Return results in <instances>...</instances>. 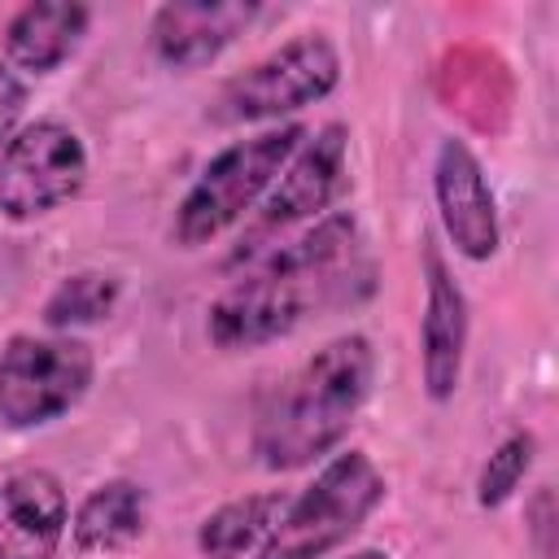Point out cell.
I'll use <instances>...</instances> for the list:
<instances>
[{"instance_id":"21","label":"cell","mask_w":559,"mask_h":559,"mask_svg":"<svg viewBox=\"0 0 559 559\" xmlns=\"http://www.w3.org/2000/svg\"><path fill=\"white\" fill-rule=\"evenodd\" d=\"M349 559H389L384 550H358V555H349Z\"/></svg>"},{"instance_id":"6","label":"cell","mask_w":559,"mask_h":559,"mask_svg":"<svg viewBox=\"0 0 559 559\" xmlns=\"http://www.w3.org/2000/svg\"><path fill=\"white\" fill-rule=\"evenodd\" d=\"M92 376L96 358L79 336H9L0 349V419L9 428H44L83 402Z\"/></svg>"},{"instance_id":"3","label":"cell","mask_w":559,"mask_h":559,"mask_svg":"<svg viewBox=\"0 0 559 559\" xmlns=\"http://www.w3.org/2000/svg\"><path fill=\"white\" fill-rule=\"evenodd\" d=\"M384 493L389 485L371 454L341 450L314 472V480L297 498L284 502L275 528L253 559H328L367 524Z\"/></svg>"},{"instance_id":"1","label":"cell","mask_w":559,"mask_h":559,"mask_svg":"<svg viewBox=\"0 0 559 559\" xmlns=\"http://www.w3.org/2000/svg\"><path fill=\"white\" fill-rule=\"evenodd\" d=\"M354 214H323L297 240L266 249L262 258H253L258 266L210 306V341L218 349H253L288 336L310 306L336 297L345 266H354Z\"/></svg>"},{"instance_id":"12","label":"cell","mask_w":559,"mask_h":559,"mask_svg":"<svg viewBox=\"0 0 559 559\" xmlns=\"http://www.w3.org/2000/svg\"><path fill=\"white\" fill-rule=\"evenodd\" d=\"M70 528V502L52 472L26 467L0 480V559H52Z\"/></svg>"},{"instance_id":"2","label":"cell","mask_w":559,"mask_h":559,"mask_svg":"<svg viewBox=\"0 0 559 559\" xmlns=\"http://www.w3.org/2000/svg\"><path fill=\"white\" fill-rule=\"evenodd\" d=\"M376 376V354L362 332H345L314 349L266 402L253 428V454L271 472H297L328 459L358 419Z\"/></svg>"},{"instance_id":"9","label":"cell","mask_w":559,"mask_h":559,"mask_svg":"<svg viewBox=\"0 0 559 559\" xmlns=\"http://www.w3.org/2000/svg\"><path fill=\"white\" fill-rule=\"evenodd\" d=\"M432 197H437V214L450 245L472 262H489L498 253V201L480 157L454 135L437 144Z\"/></svg>"},{"instance_id":"13","label":"cell","mask_w":559,"mask_h":559,"mask_svg":"<svg viewBox=\"0 0 559 559\" xmlns=\"http://www.w3.org/2000/svg\"><path fill=\"white\" fill-rule=\"evenodd\" d=\"M92 9L79 0H35L22 4L4 26V52L31 74H52L87 35Z\"/></svg>"},{"instance_id":"19","label":"cell","mask_w":559,"mask_h":559,"mask_svg":"<svg viewBox=\"0 0 559 559\" xmlns=\"http://www.w3.org/2000/svg\"><path fill=\"white\" fill-rule=\"evenodd\" d=\"M524 533L537 550V559H555V542H559V507H555V489L542 485L528 502H524Z\"/></svg>"},{"instance_id":"18","label":"cell","mask_w":559,"mask_h":559,"mask_svg":"<svg viewBox=\"0 0 559 559\" xmlns=\"http://www.w3.org/2000/svg\"><path fill=\"white\" fill-rule=\"evenodd\" d=\"M533 454H537V437H533V432L520 428V432L502 437V441L493 445V454L485 459L480 476H476V502H480V507H502V502L520 489V480L528 476Z\"/></svg>"},{"instance_id":"15","label":"cell","mask_w":559,"mask_h":559,"mask_svg":"<svg viewBox=\"0 0 559 559\" xmlns=\"http://www.w3.org/2000/svg\"><path fill=\"white\" fill-rule=\"evenodd\" d=\"M284 493H245L231 498L223 507H214L201 528H197V550L205 559H240V555H258V546L266 542V533L275 528L280 511H284Z\"/></svg>"},{"instance_id":"7","label":"cell","mask_w":559,"mask_h":559,"mask_svg":"<svg viewBox=\"0 0 559 559\" xmlns=\"http://www.w3.org/2000/svg\"><path fill=\"white\" fill-rule=\"evenodd\" d=\"M345 144H349V131L341 122H328L314 135L306 131L297 153L284 162V170L266 188L258 218L245 227L236 262L262 258L271 245H280L284 231L323 218V210L332 205V197L341 192V179H345Z\"/></svg>"},{"instance_id":"5","label":"cell","mask_w":559,"mask_h":559,"mask_svg":"<svg viewBox=\"0 0 559 559\" xmlns=\"http://www.w3.org/2000/svg\"><path fill=\"white\" fill-rule=\"evenodd\" d=\"M341 83V52L323 31L293 35L262 61H253L245 74L227 79L223 92L210 105V118L218 127H245V122H275L288 118L314 100H323Z\"/></svg>"},{"instance_id":"11","label":"cell","mask_w":559,"mask_h":559,"mask_svg":"<svg viewBox=\"0 0 559 559\" xmlns=\"http://www.w3.org/2000/svg\"><path fill=\"white\" fill-rule=\"evenodd\" d=\"M258 17L249 0H175L153 13L148 44L153 57L170 70H201L210 66L245 26Z\"/></svg>"},{"instance_id":"14","label":"cell","mask_w":559,"mask_h":559,"mask_svg":"<svg viewBox=\"0 0 559 559\" xmlns=\"http://www.w3.org/2000/svg\"><path fill=\"white\" fill-rule=\"evenodd\" d=\"M148 524V493L144 485L127 480V476H114V480H100L70 515V537H74V550L92 555V550H122L131 546Z\"/></svg>"},{"instance_id":"4","label":"cell","mask_w":559,"mask_h":559,"mask_svg":"<svg viewBox=\"0 0 559 559\" xmlns=\"http://www.w3.org/2000/svg\"><path fill=\"white\" fill-rule=\"evenodd\" d=\"M301 140H306L301 122H280L210 157L175 210V240L183 249H201L218 240L227 227H236L249 210L262 205L266 188L275 183V175L284 170V162L297 153Z\"/></svg>"},{"instance_id":"20","label":"cell","mask_w":559,"mask_h":559,"mask_svg":"<svg viewBox=\"0 0 559 559\" xmlns=\"http://www.w3.org/2000/svg\"><path fill=\"white\" fill-rule=\"evenodd\" d=\"M22 109H26V83L0 61V144L13 140V127H17Z\"/></svg>"},{"instance_id":"8","label":"cell","mask_w":559,"mask_h":559,"mask_svg":"<svg viewBox=\"0 0 559 559\" xmlns=\"http://www.w3.org/2000/svg\"><path fill=\"white\" fill-rule=\"evenodd\" d=\"M87 183V148L83 140L57 122L39 118L22 127L0 153V214L13 223L44 218L79 197Z\"/></svg>"},{"instance_id":"17","label":"cell","mask_w":559,"mask_h":559,"mask_svg":"<svg viewBox=\"0 0 559 559\" xmlns=\"http://www.w3.org/2000/svg\"><path fill=\"white\" fill-rule=\"evenodd\" d=\"M118 297H122L118 275H109V271H74V275H66L48 293L44 323L52 332H66L70 336V328H87V323L109 319L114 306H118Z\"/></svg>"},{"instance_id":"10","label":"cell","mask_w":559,"mask_h":559,"mask_svg":"<svg viewBox=\"0 0 559 559\" xmlns=\"http://www.w3.org/2000/svg\"><path fill=\"white\" fill-rule=\"evenodd\" d=\"M467 358V297L450 275L437 245H424V314H419V371L432 402H450Z\"/></svg>"},{"instance_id":"16","label":"cell","mask_w":559,"mask_h":559,"mask_svg":"<svg viewBox=\"0 0 559 559\" xmlns=\"http://www.w3.org/2000/svg\"><path fill=\"white\" fill-rule=\"evenodd\" d=\"M441 87H445L450 109H459L467 118H472V109H493V105L507 114V100H511L507 70L485 48H454L441 66Z\"/></svg>"}]
</instances>
